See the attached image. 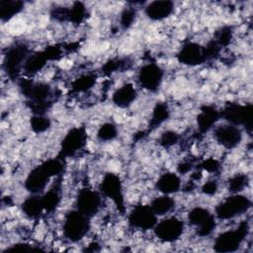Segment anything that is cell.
Instances as JSON below:
<instances>
[{
	"label": "cell",
	"mask_w": 253,
	"mask_h": 253,
	"mask_svg": "<svg viewBox=\"0 0 253 253\" xmlns=\"http://www.w3.org/2000/svg\"><path fill=\"white\" fill-rule=\"evenodd\" d=\"M62 169L63 164L59 159H48L30 172L25 181V188L32 194H37L42 191L50 178L58 175Z\"/></svg>",
	"instance_id": "6da1fadb"
},
{
	"label": "cell",
	"mask_w": 253,
	"mask_h": 253,
	"mask_svg": "<svg viewBox=\"0 0 253 253\" xmlns=\"http://www.w3.org/2000/svg\"><path fill=\"white\" fill-rule=\"evenodd\" d=\"M20 88L23 94L30 99L32 103V109L36 115H42L48 108V97L50 95V88L44 83H35L30 80H22Z\"/></svg>",
	"instance_id": "7a4b0ae2"
},
{
	"label": "cell",
	"mask_w": 253,
	"mask_h": 253,
	"mask_svg": "<svg viewBox=\"0 0 253 253\" xmlns=\"http://www.w3.org/2000/svg\"><path fill=\"white\" fill-rule=\"evenodd\" d=\"M90 228V217L80 212L78 210L71 211L66 213L63 222V234L72 241L81 240Z\"/></svg>",
	"instance_id": "3957f363"
},
{
	"label": "cell",
	"mask_w": 253,
	"mask_h": 253,
	"mask_svg": "<svg viewBox=\"0 0 253 253\" xmlns=\"http://www.w3.org/2000/svg\"><path fill=\"white\" fill-rule=\"evenodd\" d=\"M251 207V201L239 194H234L222 201L215 208V215L219 219H230L243 212Z\"/></svg>",
	"instance_id": "277c9868"
},
{
	"label": "cell",
	"mask_w": 253,
	"mask_h": 253,
	"mask_svg": "<svg viewBox=\"0 0 253 253\" xmlns=\"http://www.w3.org/2000/svg\"><path fill=\"white\" fill-rule=\"evenodd\" d=\"M249 230L247 222H241L237 228L220 233L214 241V250L217 252L235 251L243 242Z\"/></svg>",
	"instance_id": "5b68a950"
},
{
	"label": "cell",
	"mask_w": 253,
	"mask_h": 253,
	"mask_svg": "<svg viewBox=\"0 0 253 253\" xmlns=\"http://www.w3.org/2000/svg\"><path fill=\"white\" fill-rule=\"evenodd\" d=\"M252 112L253 108L251 104L240 105L237 103H228L223 110L220 111V117L233 126H243L251 128Z\"/></svg>",
	"instance_id": "8992f818"
},
{
	"label": "cell",
	"mask_w": 253,
	"mask_h": 253,
	"mask_svg": "<svg viewBox=\"0 0 253 253\" xmlns=\"http://www.w3.org/2000/svg\"><path fill=\"white\" fill-rule=\"evenodd\" d=\"M29 49L24 43H17L10 46L4 56V68L7 74L14 78L18 75L20 69L23 67L28 58Z\"/></svg>",
	"instance_id": "52a82bcc"
},
{
	"label": "cell",
	"mask_w": 253,
	"mask_h": 253,
	"mask_svg": "<svg viewBox=\"0 0 253 253\" xmlns=\"http://www.w3.org/2000/svg\"><path fill=\"white\" fill-rule=\"evenodd\" d=\"M100 192L105 197L111 199L120 211H123L125 210L123 186L118 175L107 173L100 184Z\"/></svg>",
	"instance_id": "ba28073f"
},
{
	"label": "cell",
	"mask_w": 253,
	"mask_h": 253,
	"mask_svg": "<svg viewBox=\"0 0 253 253\" xmlns=\"http://www.w3.org/2000/svg\"><path fill=\"white\" fill-rule=\"evenodd\" d=\"M156 237L164 242H173L180 238L184 230V222L177 217H167L153 227Z\"/></svg>",
	"instance_id": "9c48e42d"
},
{
	"label": "cell",
	"mask_w": 253,
	"mask_h": 253,
	"mask_svg": "<svg viewBox=\"0 0 253 253\" xmlns=\"http://www.w3.org/2000/svg\"><path fill=\"white\" fill-rule=\"evenodd\" d=\"M163 75L164 72L160 66L155 63H146L139 69L137 81L142 88L155 92L161 85Z\"/></svg>",
	"instance_id": "30bf717a"
},
{
	"label": "cell",
	"mask_w": 253,
	"mask_h": 253,
	"mask_svg": "<svg viewBox=\"0 0 253 253\" xmlns=\"http://www.w3.org/2000/svg\"><path fill=\"white\" fill-rule=\"evenodd\" d=\"M191 224L196 226L197 232L200 236L210 235L215 227L214 215L204 208L193 209L188 215Z\"/></svg>",
	"instance_id": "8fae6325"
},
{
	"label": "cell",
	"mask_w": 253,
	"mask_h": 253,
	"mask_svg": "<svg viewBox=\"0 0 253 253\" xmlns=\"http://www.w3.org/2000/svg\"><path fill=\"white\" fill-rule=\"evenodd\" d=\"M87 134L83 127L71 128L63 137L60 147V155L62 157L72 156L82 149L86 143Z\"/></svg>",
	"instance_id": "7c38bea8"
},
{
	"label": "cell",
	"mask_w": 253,
	"mask_h": 253,
	"mask_svg": "<svg viewBox=\"0 0 253 253\" xmlns=\"http://www.w3.org/2000/svg\"><path fill=\"white\" fill-rule=\"evenodd\" d=\"M128 223L137 229L148 230L157 223V215L154 213L150 206H136L128 215Z\"/></svg>",
	"instance_id": "4fadbf2b"
},
{
	"label": "cell",
	"mask_w": 253,
	"mask_h": 253,
	"mask_svg": "<svg viewBox=\"0 0 253 253\" xmlns=\"http://www.w3.org/2000/svg\"><path fill=\"white\" fill-rule=\"evenodd\" d=\"M101 204L102 198L98 192L91 189H82L76 199V210L91 217L99 211Z\"/></svg>",
	"instance_id": "5bb4252c"
},
{
	"label": "cell",
	"mask_w": 253,
	"mask_h": 253,
	"mask_svg": "<svg viewBox=\"0 0 253 253\" xmlns=\"http://www.w3.org/2000/svg\"><path fill=\"white\" fill-rule=\"evenodd\" d=\"M213 136L220 145L230 149L240 143L242 139V132L238 126L229 124L215 127Z\"/></svg>",
	"instance_id": "9a60e30c"
},
{
	"label": "cell",
	"mask_w": 253,
	"mask_h": 253,
	"mask_svg": "<svg viewBox=\"0 0 253 253\" xmlns=\"http://www.w3.org/2000/svg\"><path fill=\"white\" fill-rule=\"evenodd\" d=\"M177 58L181 63L189 66L199 65L207 60L204 46L192 42L185 43L181 47Z\"/></svg>",
	"instance_id": "2e32d148"
},
{
	"label": "cell",
	"mask_w": 253,
	"mask_h": 253,
	"mask_svg": "<svg viewBox=\"0 0 253 253\" xmlns=\"http://www.w3.org/2000/svg\"><path fill=\"white\" fill-rule=\"evenodd\" d=\"M59 48L54 46L51 48H46L43 51L37 52L33 55H29L24 64V69L26 72L31 74L37 73L43 68L47 60L56 58L59 55Z\"/></svg>",
	"instance_id": "e0dca14e"
},
{
	"label": "cell",
	"mask_w": 253,
	"mask_h": 253,
	"mask_svg": "<svg viewBox=\"0 0 253 253\" xmlns=\"http://www.w3.org/2000/svg\"><path fill=\"white\" fill-rule=\"evenodd\" d=\"M174 11V3L169 0H156L145 6V15L153 21H161L168 18Z\"/></svg>",
	"instance_id": "ac0fdd59"
},
{
	"label": "cell",
	"mask_w": 253,
	"mask_h": 253,
	"mask_svg": "<svg viewBox=\"0 0 253 253\" xmlns=\"http://www.w3.org/2000/svg\"><path fill=\"white\" fill-rule=\"evenodd\" d=\"M220 118V111H217L212 106H204L197 117L198 127L201 132L210 130Z\"/></svg>",
	"instance_id": "d6986e66"
},
{
	"label": "cell",
	"mask_w": 253,
	"mask_h": 253,
	"mask_svg": "<svg viewBox=\"0 0 253 253\" xmlns=\"http://www.w3.org/2000/svg\"><path fill=\"white\" fill-rule=\"evenodd\" d=\"M155 187L163 195H171L180 190L181 179L177 174L172 172H167L162 174L158 178L155 184Z\"/></svg>",
	"instance_id": "ffe728a7"
},
{
	"label": "cell",
	"mask_w": 253,
	"mask_h": 253,
	"mask_svg": "<svg viewBox=\"0 0 253 253\" xmlns=\"http://www.w3.org/2000/svg\"><path fill=\"white\" fill-rule=\"evenodd\" d=\"M136 96L135 88L131 84H125L114 92L112 100L118 107L126 108L133 103Z\"/></svg>",
	"instance_id": "44dd1931"
},
{
	"label": "cell",
	"mask_w": 253,
	"mask_h": 253,
	"mask_svg": "<svg viewBox=\"0 0 253 253\" xmlns=\"http://www.w3.org/2000/svg\"><path fill=\"white\" fill-rule=\"evenodd\" d=\"M24 8V3L18 0H1L0 1V18L3 22L9 21L19 14Z\"/></svg>",
	"instance_id": "7402d4cb"
},
{
	"label": "cell",
	"mask_w": 253,
	"mask_h": 253,
	"mask_svg": "<svg viewBox=\"0 0 253 253\" xmlns=\"http://www.w3.org/2000/svg\"><path fill=\"white\" fill-rule=\"evenodd\" d=\"M22 211L30 218L39 217L44 211L42 199L37 196L27 198L22 204Z\"/></svg>",
	"instance_id": "603a6c76"
},
{
	"label": "cell",
	"mask_w": 253,
	"mask_h": 253,
	"mask_svg": "<svg viewBox=\"0 0 253 253\" xmlns=\"http://www.w3.org/2000/svg\"><path fill=\"white\" fill-rule=\"evenodd\" d=\"M175 206V201L169 195H162L152 200L150 208L156 215H164L171 211Z\"/></svg>",
	"instance_id": "cb8c5ba5"
},
{
	"label": "cell",
	"mask_w": 253,
	"mask_h": 253,
	"mask_svg": "<svg viewBox=\"0 0 253 253\" xmlns=\"http://www.w3.org/2000/svg\"><path fill=\"white\" fill-rule=\"evenodd\" d=\"M87 14V10L85 5L82 2H74L70 8H67L66 12V20L79 24L81 23Z\"/></svg>",
	"instance_id": "d4e9b609"
},
{
	"label": "cell",
	"mask_w": 253,
	"mask_h": 253,
	"mask_svg": "<svg viewBox=\"0 0 253 253\" xmlns=\"http://www.w3.org/2000/svg\"><path fill=\"white\" fill-rule=\"evenodd\" d=\"M41 199L43 206V210L48 212L53 211L60 203V195L58 191L55 189L48 190L46 193H44L42 197H41Z\"/></svg>",
	"instance_id": "484cf974"
},
{
	"label": "cell",
	"mask_w": 253,
	"mask_h": 253,
	"mask_svg": "<svg viewBox=\"0 0 253 253\" xmlns=\"http://www.w3.org/2000/svg\"><path fill=\"white\" fill-rule=\"evenodd\" d=\"M96 82V76L94 74H85L72 82V88L77 92H85L91 89Z\"/></svg>",
	"instance_id": "4316f807"
},
{
	"label": "cell",
	"mask_w": 253,
	"mask_h": 253,
	"mask_svg": "<svg viewBox=\"0 0 253 253\" xmlns=\"http://www.w3.org/2000/svg\"><path fill=\"white\" fill-rule=\"evenodd\" d=\"M168 117H169V111L167 106L163 103L157 104L152 112V117L150 120L151 126L156 127L157 126L161 125L164 121H166Z\"/></svg>",
	"instance_id": "83f0119b"
},
{
	"label": "cell",
	"mask_w": 253,
	"mask_h": 253,
	"mask_svg": "<svg viewBox=\"0 0 253 253\" xmlns=\"http://www.w3.org/2000/svg\"><path fill=\"white\" fill-rule=\"evenodd\" d=\"M117 135H118V129L113 123L103 124L97 131V137L102 141L113 140L114 138H116Z\"/></svg>",
	"instance_id": "f1b7e54d"
},
{
	"label": "cell",
	"mask_w": 253,
	"mask_h": 253,
	"mask_svg": "<svg viewBox=\"0 0 253 253\" xmlns=\"http://www.w3.org/2000/svg\"><path fill=\"white\" fill-rule=\"evenodd\" d=\"M30 125L31 128L35 132L40 133L45 131L50 126V121L48 120V118L42 115H35L34 117H32Z\"/></svg>",
	"instance_id": "f546056e"
},
{
	"label": "cell",
	"mask_w": 253,
	"mask_h": 253,
	"mask_svg": "<svg viewBox=\"0 0 253 253\" xmlns=\"http://www.w3.org/2000/svg\"><path fill=\"white\" fill-rule=\"evenodd\" d=\"M247 182H248V179L246 175L244 174L235 175L228 181V189L233 194H237L246 187Z\"/></svg>",
	"instance_id": "4dcf8cb0"
},
{
	"label": "cell",
	"mask_w": 253,
	"mask_h": 253,
	"mask_svg": "<svg viewBox=\"0 0 253 253\" xmlns=\"http://www.w3.org/2000/svg\"><path fill=\"white\" fill-rule=\"evenodd\" d=\"M232 39V30L230 27H222L215 34V42L219 46L227 45Z\"/></svg>",
	"instance_id": "1f68e13d"
},
{
	"label": "cell",
	"mask_w": 253,
	"mask_h": 253,
	"mask_svg": "<svg viewBox=\"0 0 253 253\" xmlns=\"http://www.w3.org/2000/svg\"><path fill=\"white\" fill-rule=\"evenodd\" d=\"M135 19V11L132 8L125 9L121 14V26L123 29H128Z\"/></svg>",
	"instance_id": "d6a6232c"
},
{
	"label": "cell",
	"mask_w": 253,
	"mask_h": 253,
	"mask_svg": "<svg viewBox=\"0 0 253 253\" xmlns=\"http://www.w3.org/2000/svg\"><path fill=\"white\" fill-rule=\"evenodd\" d=\"M179 140V135L172 130H167L162 133L160 137V144L164 147H169L174 145Z\"/></svg>",
	"instance_id": "836d02e7"
},
{
	"label": "cell",
	"mask_w": 253,
	"mask_h": 253,
	"mask_svg": "<svg viewBox=\"0 0 253 253\" xmlns=\"http://www.w3.org/2000/svg\"><path fill=\"white\" fill-rule=\"evenodd\" d=\"M122 64L123 63H122L121 59H111L105 63V65L103 66V71L105 73H112V72L118 70Z\"/></svg>",
	"instance_id": "e575fe53"
},
{
	"label": "cell",
	"mask_w": 253,
	"mask_h": 253,
	"mask_svg": "<svg viewBox=\"0 0 253 253\" xmlns=\"http://www.w3.org/2000/svg\"><path fill=\"white\" fill-rule=\"evenodd\" d=\"M217 190V184L214 181H209L202 187V192L206 195H213Z\"/></svg>",
	"instance_id": "d590c367"
},
{
	"label": "cell",
	"mask_w": 253,
	"mask_h": 253,
	"mask_svg": "<svg viewBox=\"0 0 253 253\" xmlns=\"http://www.w3.org/2000/svg\"><path fill=\"white\" fill-rule=\"evenodd\" d=\"M218 167V163L213 159H209L203 163V168L209 172H215Z\"/></svg>",
	"instance_id": "8d00e7d4"
}]
</instances>
